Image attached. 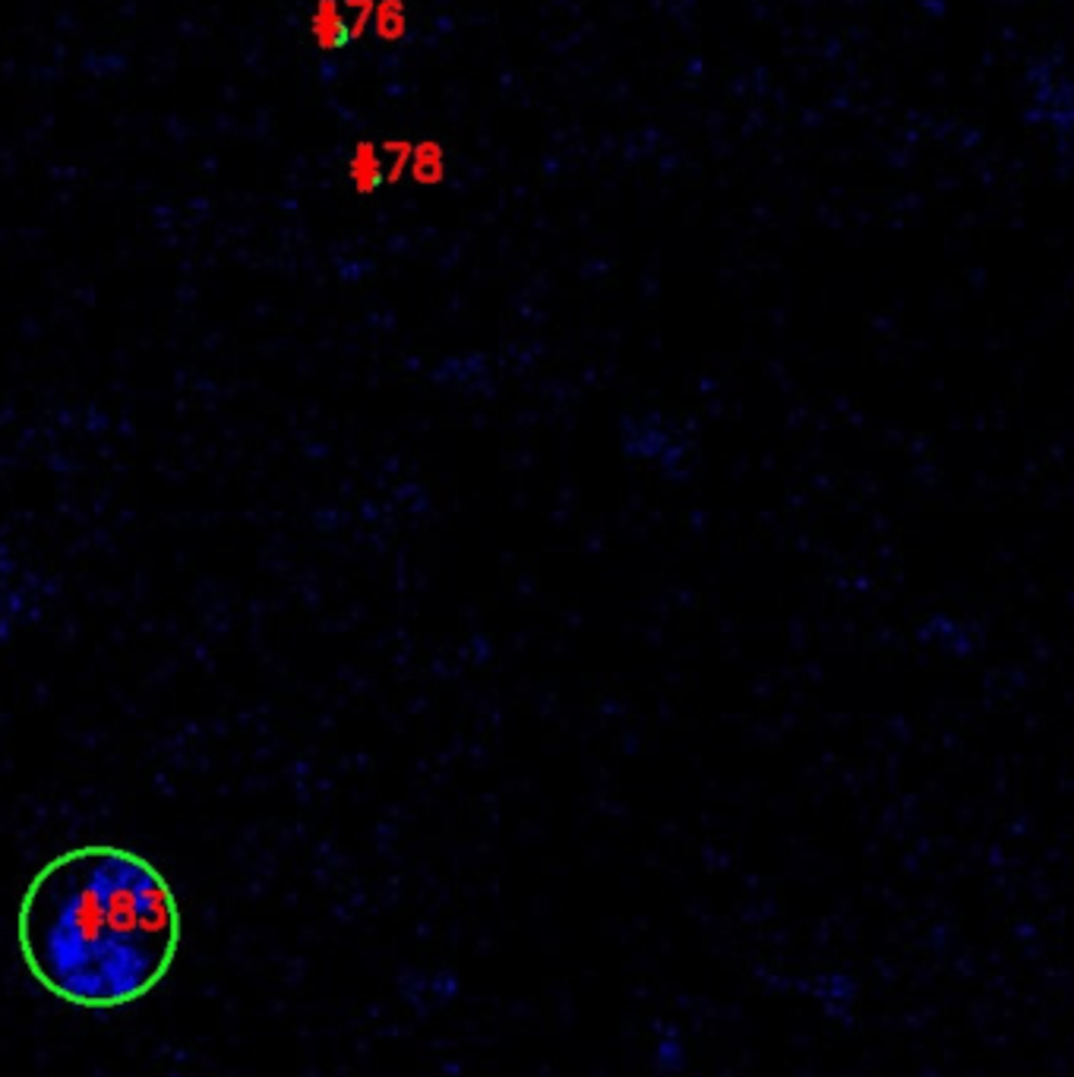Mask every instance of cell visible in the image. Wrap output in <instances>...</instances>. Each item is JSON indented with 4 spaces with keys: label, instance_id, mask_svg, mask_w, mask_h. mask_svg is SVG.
Returning a JSON list of instances; mask_svg holds the SVG:
<instances>
[{
    "label": "cell",
    "instance_id": "obj_1",
    "mask_svg": "<svg viewBox=\"0 0 1074 1077\" xmlns=\"http://www.w3.org/2000/svg\"><path fill=\"white\" fill-rule=\"evenodd\" d=\"M19 957L57 1002L111 1011L143 1002L171 973L184 913L165 872L117 844L57 853L16 913Z\"/></svg>",
    "mask_w": 1074,
    "mask_h": 1077
},
{
    "label": "cell",
    "instance_id": "obj_2",
    "mask_svg": "<svg viewBox=\"0 0 1074 1077\" xmlns=\"http://www.w3.org/2000/svg\"><path fill=\"white\" fill-rule=\"evenodd\" d=\"M310 32L323 51H345L354 38L348 29L342 0H316V10L310 16Z\"/></svg>",
    "mask_w": 1074,
    "mask_h": 1077
},
{
    "label": "cell",
    "instance_id": "obj_3",
    "mask_svg": "<svg viewBox=\"0 0 1074 1077\" xmlns=\"http://www.w3.org/2000/svg\"><path fill=\"white\" fill-rule=\"evenodd\" d=\"M348 177H351L354 190L361 193V196H373L376 190H380V187L386 184L380 146L370 143V139H361V143L354 146L351 165H348Z\"/></svg>",
    "mask_w": 1074,
    "mask_h": 1077
},
{
    "label": "cell",
    "instance_id": "obj_4",
    "mask_svg": "<svg viewBox=\"0 0 1074 1077\" xmlns=\"http://www.w3.org/2000/svg\"><path fill=\"white\" fill-rule=\"evenodd\" d=\"M411 177L417 184L433 187L446 181V149L436 139H421L411 152Z\"/></svg>",
    "mask_w": 1074,
    "mask_h": 1077
},
{
    "label": "cell",
    "instance_id": "obj_5",
    "mask_svg": "<svg viewBox=\"0 0 1074 1077\" xmlns=\"http://www.w3.org/2000/svg\"><path fill=\"white\" fill-rule=\"evenodd\" d=\"M373 29L380 42H402L408 35V10L405 0H376V13H373Z\"/></svg>",
    "mask_w": 1074,
    "mask_h": 1077
},
{
    "label": "cell",
    "instance_id": "obj_6",
    "mask_svg": "<svg viewBox=\"0 0 1074 1077\" xmlns=\"http://www.w3.org/2000/svg\"><path fill=\"white\" fill-rule=\"evenodd\" d=\"M380 152L386 155V162H383L386 184H399L402 177L411 171V152H414V143H408V139H386V143L380 146Z\"/></svg>",
    "mask_w": 1074,
    "mask_h": 1077
},
{
    "label": "cell",
    "instance_id": "obj_7",
    "mask_svg": "<svg viewBox=\"0 0 1074 1077\" xmlns=\"http://www.w3.org/2000/svg\"><path fill=\"white\" fill-rule=\"evenodd\" d=\"M342 10H345V19H348L351 38L357 42V38L367 32V26L373 23L376 0H342Z\"/></svg>",
    "mask_w": 1074,
    "mask_h": 1077
}]
</instances>
